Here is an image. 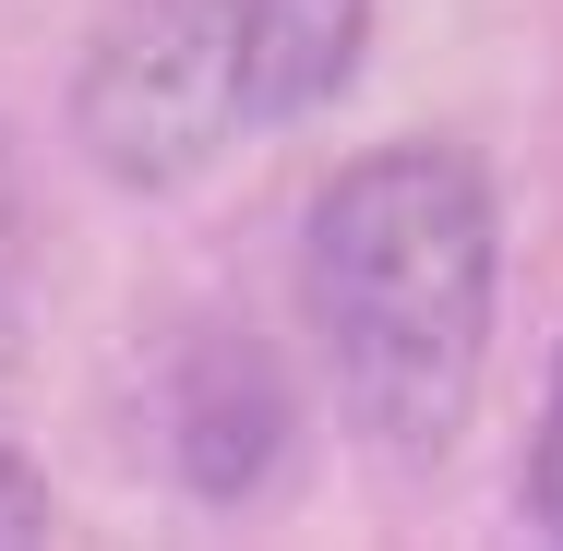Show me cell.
Instances as JSON below:
<instances>
[{
	"label": "cell",
	"mask_w": 563,
	"mask_h": 551,
	"mask_svg": "<svg viewBox=\"0 0 563 551\" xmlns=\"http://www.w3.org/2000/svg\"><path fill=\"white\" fill-rule=\"evenodd\" d=\"M312 335L336 372L360 443L384 455H444L479 348H492V288H504V217L492 168L467 144H372L312 192L300 240Z\"/></svg>",
	"instance_id": "1"
},
{
	"label": "cell",
	"mask_w": 563,
	"mask_h": 551,
	"mask_svg": "<svg viewBox=\"0 0 563 551\" xmlns=\"http://www.w3.org/2000/svg\"><path fill=\"white\" fill-rule=\"evenodd\" d=\"M73 132L120 192H180L240 132L228 0H120L73 73Z\"/></svg>",
	"instance_id": "2"
},
{
	"label": "cell",
	"mask_w": 563,
	"mask_h": 551,
	"mask_svg": "<svg viewBox=\"0 0 563 551\" xmlns=\"http://www.w3.org/2000/svg\"><path fill=\"white\" fill-rule=\"evenodd\" d=\"M288 455V372L252 335H205L180 360V480L205 504H252Z\"/></svg>",
	"instance_id": "3"
},
{
	"label": "cell",
	"mask_w": 563,
	"mask_h": 551,
	"mask_svg": "<svg viewBox=\"0 0 563 551\" xmlns=\"http://www.w3.org/2000/svg\"><path fill=\"white\" fill-rule=\"evenodd\" d=\"M372 48V0H228V73L240 120H312L347 97Z\"/></svg>",
	"instance_id": "4"
},
{
	"label": "cell",
	"mask_w": 563,
	"mask_h": 551,
	"mask_svg": "<svg viewBox=\"0 0 563 551\" xmlns=\"http://www.w3.org/2000/svg\"><path fill=\"white\" fill-rule=\"evenodd\" d=\"M528 516L563 540V360H552V408H540V432H528Z\"/></svg>",
	"instance_id": "5"
},
{
	"label": "cell",
	"mask_w": 563,
	"mask_h": 551,
	"mask_svg": "<svg viewBox=\"0 0 563 551\" xmlns=\"http://www.w3.org/2000/svg\"><path fill=\"white\" fill-rule=\"evenodd\" d=\"M0 540H48V480L0 443Z\"/></svg>",
	"instance_id": "6"
},
{
	"label": "cell",
	"mask_w": 563,
	"mask_h": 551,
	"mask_svg": "<svg viewBox=\"0 0 563 551\" xmlns=\"http://www.w3.org/2000/svg\"><path fill=\"white\" fill-rule=\"evenodd\" d=\"M24 252V168H12V144H0V264Z\"/></svg>",
	"instance_id": "7"
},
{
	"label": "cell",
	"mask_w": 563,
	"mask_h": 551,
	"mask_svg": "<svg viewBox=\"0 0 563 551\" xmlns=\"http://www.w3.org/2000/svg\"><path fill=\"white\" fill-rule=\"evenodd\" d=\"M12 360H24V324H12V300H0V384H12Z\"/></svg>",
	"instance_id": "8"
}]
</instances>
